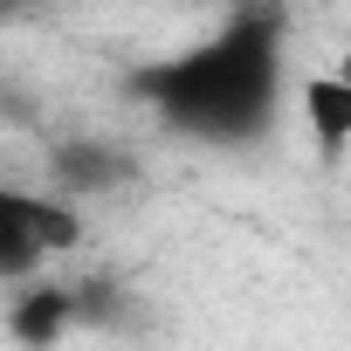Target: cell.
<instances>
[{
    "instance_id": "obj_1",
    "label": "cell",
    "mask_w": 351,
    "mask_h": 351,
    "mask_svg": "<svg viewBox=\"0 0 351 351\" xmlns=\"http://www.w3.org/2000/svg\"><path fill=\"white\" fill-rule=\"evenodd\" d=\"M282 56H289V21L276 0H234V14L200 35L193 49L165 56L131 76V97L200 145H248L276 124L282 104Z\"/></svg>"
},
{
    "instance_id": "obj_2",
    "label": "cell",
    "mask_w": 351,
    "mask_h": 351,
    "mask_svg": "<svg viewBox=\"0 0 351 351\" xmlns=\"http://www.w3.org/2000/svg\"><path fill=\"white\" fill-rule=\"evenodd\" d=\"M83 241V214L62 193H28V186H0V282H28L42 276L49 255Z\"/></svg>"
},
{
    "instance_id": "obj_3",
    "label": "cell",
    "mask_w": 351,
    "mask_h": 351,
    "mask_svg": "<svg viewBox=\"0 0 351 351\" xmlns=\"http://www.w3.org/2000/svg\"><path fill=\"white\" fill-rule=\"evenodd\" d=\"M138 180V158L124 152V145H110V138H62L56 152H49V193H62V200H90V193H117V186H131Z\"/></svg>"
},
{
    "instance_id": "obj_4",
    "label": "cell",
    "mask_w": 351,
    "mask_h": 351,
    "mask_svg": "<svg viewBox=\"0 0 351 351\" xmlns=\"http://www.w3.org/2000/svg\"><path fill=\"white\" fill-rule=\"evenodd\" d=\"M296 104H303V124H310V138H317V152L337 165L344 158V145H351V83L344 76H303L296 83Z\"/></svg>"
},
{
    "instance_id": "obj_5",
    "label": "cell",
    "mask_w": 351,
    "mask_h": 351,
    "mask_svg": "<svg viewBox=\"0 0 351 351\" xmlns=\"http://www.w3.org/2000/svg\"><path fill=\"white\" fill-rule=\"evenodd\" d=\"M76 324V289H49V282H21V303H14V337H28V344H49V337H62Z\"/></svg>"
}]
</instances>
